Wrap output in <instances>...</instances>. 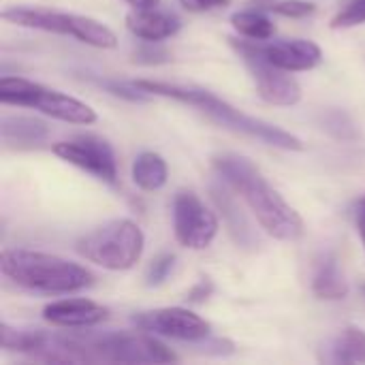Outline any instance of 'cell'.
I'll return each instance as SVG.
<instances>
[{"label":"cell","mask_w":365,"mask_h":365,"mask_svg":"<svg viewBox=\"0 0 365 365\" xmlns=\"http://www.w3.org/2000/svg\"><path fill=\"white\" fill-rule=\"evenodd\" d=\"M214 169L218 178L246 201L265 233L280 242H295L304 235L302 216L267 182L252 160L240 154H218L214 156Z\"/></svg>","instance_id":"cell-1"},{"label":"cell","mask_w":365,"mask_h":365,"mask_svg":"<svg viewBox=\"0 0 365 365\" xmlns=\"http://www.w3.org/2000/svg\"><path fill=\"white\" fill-rule=\"evenodd\" d=\"M133 83L152 96H165V98H173L178 103L190 105L197 111L205 113L212 122H216V124H220L233 133L257 139L265 145L289 150V152H302L304 150V141L297 135H293V133H289V130H284L272 122H265L261 118H255V115L240 111L237 107H233L231 103H227L225 98L216 96L214 92H210L205 88L169 83V81H154V79H137Z\"/></svg>","instance_id":"cell-2"},{"label":"cell","mask_w":365,"mask_h":365,"mask_svg":"<svg viewBox=\"0 0 365 365\" xmlns=\"http://www.w3.org/2000/svg\"><path fill=\"white\" fill-rule=\"evenodd\" d=\"M0 269L13 284L45 295H71L94 284L92 272L79 263L26 248L4 250L0 257Z\"/></svg>","instance_id":"cell-3"},{"label":"cell","mask_w":365,"mask_h":365,"mask_svg":"<svg viewBox=\"0 0 365 365\" xmlns=\"http://www.w3.org/2000/svg\"><path fill=\"white\" fill-rule=\"evenodd\" d=\"M143 246L145 235L139 225L128 218H118L81 235L75 244V250L86 261L103 269L126 272L137 265L143 255Z\"/></svg>","instance_id":"cell-4"},{"label":"cell","mask_w":365,"mask_h":365,"mask_svg":"<svg viewBox=\"0 0 365 365\" xmlns=\"http://www.w3.org/2000/svg\"><path fill=\"white\" fill-rule=\"evenodd\" d=\"M2 19L21 28H32V30H45L53 34H64L73 36L90 47L98 49H113L118 45L115 32L88 15H77V13H64L47 6H9L2 11Z\"/></svg>","instance_id":"cell-5"},{"label":"cell","mask_w":365,"mask_h":365,"mask_svg":"<svg viewBox=\"0 0 365 365\" xmlns=\"http://www.w3.org/2000/svg\"><path fill=\"white\" fill-rule=\"evenodd\" d=\"M0 101L2 105L36 109L49 118H56L68 124H94L96 122V111L90 105L60 90L45 88L24 77L4 75L0 79Z\"/></svg>","instance_id":"cell-6"},{"label":"cell","mask_w":365,"mask_h":365,"mask_svg":"<svg viewBox=\"0 0 365 365\" xmlns=\"http://www.w3.org/2000/svg\"><path fill=\"white\" fill-rule=\"evenodd\" d=\"M173 233L188 250H205L218 235L216 214L192 190H178L173 197Z\"/></svg>","instance_id":"cell-7"},{"label":"cell","mask_w":365,"mask_h":365,"mask_svg":"<svg viewBox=\"0 0 365 365\" xmlns=\"http://www.w3.org/2000/svg\"><path fill=\"white\" fill-rule=\"evenodd\" d=\"M233 49L237 53H255L269 64L289 71V73H302L312 71L321 64L323 51L317 43L306 38H284V41H240L229 38Z\"/></svg>","instance_id":"cell-8"},{"label":"cell","mask_w":365,"mask_h":365,"mask_svg":"<svg viewBox=\"0 0 365 365\" xmlns=\"http://www.w3.org/2000/svg\"><path fill=\"white\" fill-rule=\"evenodd\" d=\"M53 154L68 165H75L77 169L94 175L96 180L105 184L118 182V163L115 152L103 137L96 135H81L75 139L58 141L53 145Z\"/></svg>","instance_id":"cell-9"},{"label":"cell","mask_w":365,"mask_h":365,"mask_svg":"<svg viewBox=\"0 0 365 365\" xmlns=\"http://www.w3.org/2000/svg\"><path fill=\"white\" fill-rule=\"evenodd\" d=\"M133 323L141 331L190 344L201 342L212 334V325L188 308H156L137 312L133 317Z\"/></svg>","instance_id":"cell-10"},{"label":"cell","mask_w":365,"mask_h":365,"mask_svg":"<svg viewBox=\"0 0 365 365\" xmlns=\"http://www.w3.org/2000/svg\"><path fill=\"white\" fill-rule=\"evenodd\" d=\"M240 58L244 60L255 81L257 94L265 103L278 107H293L302 101V86L293 75H289V71H282L255 53H240Z\"/></svg>","instance_id":"cell-11"},{"label":"cell","mask_w":365,"mask_h":365,"mask_svg":"<svg viewBox=\"0 0 365 365\" xmlns=\"http://www.w3.org/2000/svg\"><path fill=\"white\" fill-rule=\"evenodd\" d=\"M109 310L92 299L73 297V299H58L43 308V319L53 327L64 329H88L103 321H107Z\"/></svg>","instance_id":"cell-12"},{"label":"cell","mask_w":365,"mask_h":365,"mask_svg":"<svg viewBox=\"0 0 365 365\" xmlns=\"http://www.w3.org/2000/svg\"><path fill=\"white\" fill-rule=\"evenodd\" d=\"M126 28L130 30V34H135L141 41L160 43V41L178 34V30L182 28V21L178 15L169 13V11H160L158 6L133 9L126 15Z\"/></svg>","instance_id":"cell-13"},{"label":"cell","mask_w":365,"mask_h":365,"mask_svg":"<svg viewBox=\"0 0 365 365\" xmlns=\"http://www.w3.org/2000/svg\"><path fill=\"white\" fill-rule=\"evenodd\" d=\"M210 192H212V199H214V203L222 216V222H225L229 235L233 237V242L242 248H255L259 244V237H257L250 220L246 218V214L237 205L235 197L222 186H212Z\"/></svg>","instance_id":"cell-14"},{"label":"cell","mask_w":365,"mask_h":365,"mask_svg":"<svg viewBox=\"0 0 365 365\" xmlns=\"http://www.w3.org/2000/svg\"><path fill=\"white\" fill-rule=\"evenodd\" d=\"M49 135L45 122L28 115H4L0 122V137L6 148L28 150L41 145Z\"/></svg>","instance_id":"cell-15"},{"label":"cell","mask_w":365,"mask_h":365,"mask_svg":"<svg viewBox=\"0 0 365 365\" xmlns=\"http://www.w3.org/2000/svg\"><path fill=\"white\" fill-rule=\"evenodd\" d=\"M312 293L325 302H342L349 297V282L344 272L340 269V261L336 255H323L317 261L312 274Z\"/></svg>","instance_id":"cell-16"},{"label":"cell","mask_w":365,"mask_h":365,"mask_svg":"<svg viewBox=\"0 0 365 365\" xmlns=\"http://www.w3.org/2000/svg\"><path fill=\"white\" fill-rule=\"evenodd\" d=\"M49 334L41 329H15L6 323L0 325V346L9 353H19L36 359L47 346Z\"/></svg>","instance_id":"cell-17"},{"label":"cell","mask_w":365,"mask_h":365,"mask_svg":"<svg viewBox=\"0 0 365 365\" xmlns=\"http://www.w3.org/2000/svg\"><path fill=\"white\" fill-rule=\"evenodd\" d=\"M130 175H133V182L141 190L154 192V190H160L167 184L169 169H167V163H165V158L160 154H156V152H141L135 158V163H133Z\"/></svg>","instance_id":"cell-18"},{"label":"cell","mask_w":365,"mask_h":365,"mask_svg":"<svg viewBox=\"0 0 365 365\" xmlns=\"http://www.w3.org/2000/svg\"><path fill=\"white\" fill-rule=\"evenodd\" d=\"M334 364H365V331L359 327L342 329L329 344V355L325 357Z\"/></svg>","instance_id":"cell-19"},{"label":"cell","mask_w":365,"mask_h":365,"mask_svg":"<svg viewBox=\"0 0 365 365\" xmlns=\"http://www.w3.org/2000/svg\"><path fill=\"white\" fill-rule=\"evenodd\" d=\"M231 24L237 30V34H242L244 38H252V41H267L276 32L274 21L263 11H252V9L233 13Z\"/></svg>","instance_id":"cell-20"},{"label":"cell","mask_w":365,"mask_h":365,"mask_svg":"<svg viewBox=\"0 0 365 365\" xmlns=\"http://www.w3.org/2000/svg\"><path fill=\"white\" fill-rule=\"evenodd\" d=\"M321 126L338 141H355L359 137L355 120L344 109H327L321 113Z\"/></svg>","instance_id":"cell-21"},{"label":"cell","mask_w":365,"mask_h":365,"mask_svg":"<svg viewBox=\"0 0 365 365\" xmlns=\"http://www.w3.org/2000/svg\"><path fill=\"white\" fill-rule=\"evenodd\" d=\"M365 24V0H342L331 17L334 30H346Z\"/></svg>","instance_id":"cell-22"},{"label":"cell","mask_w":365,"mask_h":365,"mask_svg":"<svg viewBox=\"0 0 365 365\" xmlns=\"http://www.w3.org/2000/svg\"><path fill=\"white\" fill-rule=\"evenodd\" d=\"M175 261L178 259L171 252H163L156 259H152V263L148 265V272H145V284L148 287H160V284H165L167 278L175 269Z\"/></svg>","instance_id":"cell-23"},{"label":"cell","mask_w":365,"mask_h":365,"mask_svg":"<svg viewBox=\"0 0 365 365\" xmlns=\"http://www.w3.org/2000/svg\"><path fill=\"white\" fill-rule=\"evenodd\" d=\"M263 11L278 13L282 17H308L314 13V4L306 0H280V2H265Z\"/></svg>","instance_id":"cell-24"},{"label":"cell","mask_w":365,"mask_h":365,"mask_svg":"<svg viewBox=\"0 0 365 365\" xmlns=\"http://www.w3.org/2000/svg\"><path fill=\"white\" fill-rule=\"evenodd\" d=\"M145 45H141L135 53H133V60L139 62V64H160V62H167L171 58V53L160 47L158 43H150V41H143Z\"/></svg>","instance_id":"cell-25"},{"label":"cell","mask_w":365,"mask_h":365,"mask_svg":"<svg viewBox=\"0 0 365 365\" xmlns=\"http://www.w3.org/2000/svg\"><path fill=\"white\" fill-rule=\"evenodd\" d=\"M195 344H201L199 353H205V355H218V357H227V355H233L235 353V344L231 340H222V338H205L201 342H195Z\"/></svg>","instance_id":"cell-26"},{"label":"cell","mask_w":365,"mask_h":365,"mask_svg":"<svg viewBox=\"0 0 365 365\" xmlns=\"http://www.w3.org/2000/svg\"><path fill=\"white\" fill-rule=\"evenodd\" d=\"M212 293H214V282H212L210 278H201V280H199L197 284H192L190 291L186 293V302L199 306V304H205V302L212 297Z\"/></svg>","instance_id":"cell-27"},{"label":"cell","mask_w":365,"mask_h":365,"mask_svg":"<svg viewBox=\"0 0 365 365\" xmlns=\"http://www.w3.org/2000/svg\"><path fill=\"white\" fill-rule=\"evenodd\" d=\"M180 4L186 11L205 13V11H214V9H225V6L231 4V0H180Z\"/></svg>","instance_id":"cell-28"},{"label":"cell","mask_w":365,"mask_h":365,"mask_svg":"<svg viewBox=\"0 0 365 365\" xmlns=\"http://www.w3.org/2000/svg\"><path fill=\"white\" fill-rule=\"evenodd\" d=\"M355 222H357V231H359V237H361V244H364L365 250V195L357 201V207H355Z\"/></svg>","instance_id":"cell-29"},{"label":"cell","mask_w":365,"mask_h":365,"mask_svg":"<svg viewBox=\"0 0 365 365\" xmlns=\"http://www.w3.org/2000/svg\"><path fill=\"white\" fill-rule=\"evenodd\" d=\"M126 4H130L133 9H154L160 4V0H124Z\"/></svg>","instance_id":"cell-30"},{"label":"cell","mask_w":365,"mask_h":365,"mask_svg":"<svg viewBox=\"0 0 365 365\" xmlns=\"http://www.w3.org/2000/svg\"><path fill=\"white\" fill-rule=\"evenodd\" d=\"M361 291H364V297H365V284H364V287H361Z\"/></svg>","instance_id":"cell-31"}]
</instances>
